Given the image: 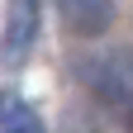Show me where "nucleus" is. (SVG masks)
<instances>
[{"label":"nucleus","mask_w":133,"mask_h":133,"mask_svg":"<svg viewBox=\"0 0 133 133\" xmlns=\"http://www.w3.org/2000/svg\"><path fill=\"white\" fill-rule=\"evenodd\" d=\"M0 133H48L38 109L19 95H0Z\"/></svg>","instance_id":"20e7f679"},{"label":"nucleus","mask_w":133,"mask_h":133,"mask_svg":"<svg viewBox=\"0 0 133 133\" xmlns=\"http://www.w3.org/2000/svg\"><path fill=\"white\" fill-rule=\"evenodd\" d=\"M57 5H62V19L71 24V33H86V38L105 33L114 19V0H57Z\"/></svg>","instance_id":"7ed1b4c3"},{"label":"nucleus","mask_w":133,"mask_h":133,"mask_svg":"<svg viewBox=\"0 0 133 133\" xmlns=\"http://www.w3.org/2000/svg\"><path fill=\"white\" fill-rule=\"evenodd\" d=\"M128 133H133V114H128Z\"/></svg>","instance_id":"39448f33"},{"label":"nucleus","mask_w":133,"mask_h":133,"mask_svg":"<svg viewBox=\"0 0 133 133\" xmlns=\"http://www.w3.org/2000/svg\"><path fill=\"white\" fill-rule=\"evenodd\" d=\"M38 24H43V0H10L5 5V33H0V48H5V62L19 66L33 43H38Z\"/></svg>","instance_id":"f03ea898"},{"label":"nucleus","mask_w":133,"mask_h":133,"mask_svg":"<svg viewBox=\"0 0 133 133\" xmlns=\"http://www.w3.org/2000/svg\"><path fill=\"white\" fill-rule=\"evenodd\" d=\"M81 81L90 86L95 100L133 109V52L128 48H114V52H100L90 62H81Z\"/></svg>","instance_id":"f257e3e1"}]
</instances>
